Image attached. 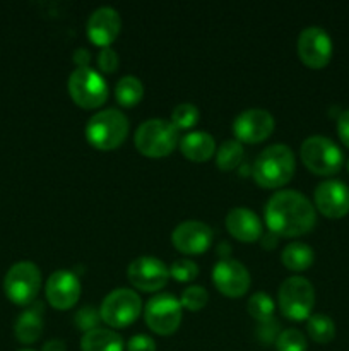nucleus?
I'll return each mask as SVG.
<instances>
[{"label":"nucleus","mask_w":349,"mask_h":351,"mask_svg":"<svg viewBox=\"0 0 349 351\" xmlns=\"http://www.w3.org/2000/svg\"><path fill=\"white\" fill-rule=\"evenodd\" d=\"M263 216H266V225L274 235L287 237V239L305 235L317 223L315 206L307 195L298 191L276 192L267 201Z\"/></svg>","instance_id":"nucleus-1"},{"label":"nucleus","mask_w":349,"mask_h":351,"mask_svg":"<svg viewBox=\"0 0 349 351\" xmlns=\"http://www.w3.org/2000/svg\"><path fill=\"white\" fill-rule=\"evenodd\" d=\"M296 170L294 153L286 144H272L257 156L253 180L263 189H279L293 178Z\"/></svg>","instance_id":"nucleus-2"},{"label":"nucleus","mask_w":349,"mask_h":351,"mask_svg":"<svg viewBox=\"0 0 349 351\" xmlns=\"http://www.w3.org/2000/svg\"><path fill=\"white\" fill-rule=\"evenodd\" d=\"M129 136V120L120 110L106 108L96 112L86 125V139L99 151L116 149Z\"/></svg>","instance_id":"nucleus-3"},{"label":"nucleus","mask_w":349,"mask_h":351,"mask_svg":"<svg viewBox=\"0 0 349 351\" xmlns=\"http://www.w3.org/2000/svg\"><path fill=\"white\" fill-rule=\"evenodd\" d=\"M133 143L137 151L144 156H168L178 144V129L170 120L149 119L137 127Z\"/></svg>","instance_id":"nucleus-4"},{"label":"nucleus","mask_w":349,"mask_h":351,"mask_svg":"<svg viewBox=\"0 0 349 351\" xmlns=\"http://www.w3.org/2000/svg\"><path fill=\"white\" fill-rule=\"evenodd\" d=\"M301 161L315 175L331 177L342 168V151L337 144L325 136H310L303 141L300 149Z\"/></svg>","instance_id":"nucleus-5"},{"label":"nucleus","mask_w":349,"mask_h":351,"mask_svg":"<svg viewBox=\"0 0 349 351\" xmlns=\"http://www.w3.org/2000/svg\"><path fill=\"white\" fill-rule=\"evenodd\" d=\"M279 308L291 321H307L315 304L313 285L303 276H291L284 280L277 293Z\"/></svg>","instance_id":"nucleus-6"},{"label":"nucleus","mask_w":349,"mask_h":351,"mask_svg":"<svg viewBox=\"0 0 349 351\" xmlns=\"http://www.w3.org/2000/svg\"><path fill=\"white\" fill-rule=\"evenodd\" d=\"M142 312V300L130 288H116L109 291L101 302L99 315L106 326L113 329H122L137 321Z\"/></svg>","instance_id":"nucleus-7"},{"label":"nucleus","mask_w":349,"mask_h":351,"mask_svg":"<svg viewBox=\"0 0 349 351\" xmlns=\"http://www.w3.org/2000/svg\"><path fill=\"white\" fill-rule=\"evenodd\" d=\"M41 288V271L29 261H21L10 266L3 280V291L16 305H31L36 302Z\"/></svg>","instance_id":"nucleus-8"},{"label":"nucleus","mask_w":349,"mask_h":351,"mask_svg":"<svg viewBox=\"0 0 349 351\" xmlns=\"http://www.w3.org/2000/svg\"><path fill=\"white\" fill-rule=\"evenodd\" d=\"M68 93L81 108H99L108 98V84L99 72L91 67H77L68 77Z\"/></svg>","instance_id":"nucleus-9"},{"label":"nucleus","mask_w":349,"mask_h":351,"mask_svg":"<svg viewBox=\"0 0 349 351\" xmlns=\"http://www.w3.org/2000/svg\"><path fill=\"white\" fill-rule=\"evenodd\" d=\"M147 328L161 336H170L180 328L181 304L174 295L159 293L147 302L144 308Z\"/></svg>","instance_id":"nucleus-10"},{"label":"nucleus","mask_w":349,"mask_h":351,"mask_svg":"<svg viewBox=\"0 0 349 351\" xmlns=\"http://www.w3.org/2000/svg\"><path fill=\"white\" fill-rule=\"evenodd\" d=\"M298 55L310 69H324L332 57V40L320 26H308L298 36Z\"/></svg>","instance_id":"nucleus-11"},{"label":"nucleus","mask_w":349,"mask_h":351,"mask_svg":"<svg viewBox=\"0 0 349 351\" xmlns=\"http://www.w3.org/2000/svg\"><path fill=\"white\" fill-rule=\"evenodd\" d=\"M127 278L133 288H139L140 291H159L161 288L166 287L170 269L157 257L142 256L129 264Z\"/></svg>","instance_id":"nucleus-12"},{"label":"nucleus","mask_w":349,"mask_h":351,"mask_svg":"<svg viewBox=\"0 0 349 351\" xmlns=\"http://www.w3.org/2000/svg\"><path fill=\"white\" fill-rule=\"evenodd\" d=\"M274 117L263 108H248L240 113L233 122V134L236 141L257 144L266 141L274 132Z\"/></svg>","instance_id":"nucleus-13"},{"label":"nucleus","mask_w":349,"mask_h":351,"mask_svg":"<svg viewBox=\"0 0 349 351\" xmlns=\"http://www.w3.org/2000/svg\"><path fill=\"white\" fill-rule=\"evenodd\" d=\"M212 283L226 297L240 298L248 291L250 273L236 259L224 257L212 267Z\"/></svg>","instance_id":"nucleus-14"},{"label":"nucleus","mask_w":349,"mask_h":351,"mask_svg":"<svg viewBox=\"0 0 349 351\" xmlns=\"http://www.w3.org/2000/svg\"><path fill=\"white\" fill-rule=\"evenodd\" d=\"M212 240H214V232L211 226L197 219L180 223L171 233V242L174 249L188 256L204 254L212 245Z\"/></svg>","instance_id":"nucleus-15"},{"label":"nucleus","mask_w":349,"mask_h":351,"mask_svg":"<svg viewBox=\"0 0 349 351\" xmlns=\"http://www.w3.org/2000/svg\"><path fill=\"white\" fill-rule=\"evenodd\" d=\"M47 300L58 311H68L81 297V281L72 271L58 269L47 280Z\"/></svg>","instance_id":"nucleus-16"},{"label":"nucleus","mask_w":349,"mask_h":351,"mask_svg":"<svg viewBox=\"0 0 349 351\" xmlns=\"http://www.w3.org/2000/svg\"><path fill=\"white\" fill-rule=\"evenodd\" d=\"M315 208L331 219H339L349 213V187L339 180H325L315 189Z\"/></svg>","instance_id":"nucleus-17"},{"label":"nucleus","mask_w":349,"mask_h":351,"mask_svg":"<svg viewBox=\"0 0 349 351\" xmlns=\"http://www.w3.org/2000/svg\"><path fill=\"white\" fill-rule=\"evenodd\" d=\"M120 29H122L120 14L109 5L98 7L89 16L88 26H86L89 40L101 48L109 47L120 34Z\"/></svg>","instance_id":"nucleus-18"},{"label":"nucleus","mask_w":349,"mask_h":351,"mask_svg":"<svg viewBox=\"0 0 349 351\" xmlns=\"http://www.w3.org/2000/svg\"><path fill=\"white\" fill-rule=\"evenodd\" d=\"M226 228L240 242L252 243L262 239V221L248 208H233L226 216Z\"/></svg>","instance_id":"nucleus-19"},{"label":"nucleus","mask_w":349,"mask_h":351,"mask_svg":"<svg viewBox=\"0 0 349 351\" xmlns=\"http://www.w3.org/2000/svg\"><path fill=\"white\" fill-rule=\"evenodd\" d=\"M33 304L16 319L14 324V335L24 345L38 341L43 332V304L40 300Z\"/></svg>","instance_id":"nucleus-20"},{"label":"nucleus","mask_w":349,"mask_h":351,"mask_svg":"<svg viewBox=\"0 0 349 351\" xmlns=\"http://www.w3.org/2000/svg\"><path fill=\"white\" fill-rule=\"evenodd\" d=\"M180 149L187 160L194 161V163H202L216 153V141L209 132L194 130L181 137Z\"/></svg>","instance_id":"nucleus-21"},{"label":"nucleus","mask_w":349,"mask_h":351,"mask_svg":"<svg viewBox=\"0 0 349 351\" xmlns=\"http://www.w3.org/2000/svg\"><path fill=\"white\" fill-rule=\"evenodd\" d=\"M82 351H123V339L112 329L96 328L84 332L81 339Z\"/></svg>","instance_id":"nucleus-22"},{"label":"nucleus","mask_w":349,"mask_h":351,"mask_svg":"<svg viewBox=\"0 0 349 351\" xmlns=\"http://www.w3.org/2000/svg\"><path fill=\"white\" fill-rule=\"evenodd\" d=\"M313 250H311L310 245L303 242L287 243L284 247L283 254H281V261H283L284 266L289 271H296V273L308 269L313 264Z\"/></svg>","instance_id":"nucleus-23"},{"label":"nucleus","mask_w":349,"mask_h":351,"mask_svg":"<svg viewBox=\"0 0 349 351\" xmlns=\"http://www.w3.org/2000/svg\"><path fill=\"white\" fill-rule=\"evenodd\" d=\"M144 86L135 75H123L115 86V98L122 106H135L142 99Z\"/></svg>","instance_id":"nucleus-24"},{"label":"nucleus","mask_w":349,"mask_h":351,"mask_svg":"<svg viewBox=\"0 0 349 351\" xmlns=\"http://www.w3.org/2000/svg\"><path fill=\"white\" fill-rule=\"evenodd\" d=\"M307 332L318 345H327L335 338V324L328 315L313 314L307 319Z\"/></svg>","instance_id":"nucleus-25"},{"label":"nucleus","mask_w":349,"mask_h":351,"mask_svg":"<svg viewBox=\"0 0 349 351\" xmlns=\"http://www.w3.org/2000/svg\"><path fill=\"white\" fill-rule=\"evenodd\" d=\"M243 161V146L240 141L229 139L219 146L218 153H216V165L219 170L231 171L240 167Z\"/></svg>","instance_id":"nucleus-26"},{"label":"nucleus","mask_w":349,"mask_h":351,"mask_svg":"<svg viewBox=\"0 0 349 351\" xmlns=\"http://www.w3.org/2000/svg\"><path fill=\"white\" fill-rule=\"evenodd\" d=\"M248 314L252 315L253 319H257L259 322H266L269 319H272L274 315V308H276V304H274L272 297H269L263 291H257L250 297L248 305Z\"/></svg>","instance_id":"nucleus-27"},{"label":"nucleus","mask_w":349,"mask_h":351,"mask_svg":"<svg viewBox=\"0 0 349 351\" xmlns=\"http://www.w3.org/2000/svg\"><path fill=\"white\" fill-rule=\"evenodd\" d=\"M201 119V112L195 105L192 103H180L173 108L171 112V120L170 122L177 127L178 130L180 129H192L195 123L198 122Z\"/></svg>","instance_id":"nucleus-28"},{"label":"nucleus","mask_w":349,"mask_h":351,"mask_svg":"<svg viewBox=\"0 0 349 351\" xmlns=\"http://www.w3.org/2000/svg\"><path fill=\"white\" fill-rule=\"evenodd\" d=\"M277 351H307V338L298 329H284L276 339Z\"/></svg>","instance_id":"nucleus-29"},{"label":"nucleus","mask_w":349,"mask_h":351,"mask_svg":"<svg viewBox=\"0 0 349 351\" xmlns=\"http://www.w3.org/2000/svg\"><path fill=\"white\" fill-rule=\"evenodd\" d=\"M207 302H209L207 290L202 287H197V285L185 288L180 298L181 307L188 308V311L192 312H197L201 311V308H204L205 305H207Z\"/></svg>","instance_id":"nucleus-30"},{"label":"nucleus","mask_w":349,"mask_h":351,"mask_svg":"<svg viewBox=\"0 0 349 351\" xmlns=\"http://www.w3.org/2000/svg\"><path fill=\"white\" fill-rule=\"evenodd\" d=\"M168 269H170V276L180 283H188L198 276V266L190 259L173 261V264Z\"/></svg>","instance_id":"nucleus-31"},{"label":"nucleus","mask_w":349,"mask_h":351,"mask_svg":"<svg viewBox=\"0 0 349 351\" xmlns=\"http://www.w3.org/2000/svg\"><path fill=\"white\" fill-rule=\"evenodd\" d=\"M99 321H101L99 311H96L94 307H89V305L82 307L81 311L75 314V324H77V328L84 332L92 331V329L98 328Z\"/></svg>","instance_id":"nucleus-32"},{"label":"nucleus","mask_w":349,"mask_h":351,"mask_svg":"<svg viewBox=\"0 0 349 351\" xmlns=\"http://www.w3.org/2000/svg\"><path fill=\"white\" fill-rule=\"evenodd\" d=\"M118 64V55H116V51L112 47L101 48V51L98 53V67L103 72H115Z\"/></svg>","instance_id":"nucleus-33"},{"label":"nucleus","mask_w":349,"mask_h":351,"mask_svg":"<svg viewBox=\"0 0 349 351\" xmlns=\"http://www.w3.org/2000/svg\"><path fill=\"white\" fill-rule=\"evenodd\" d=\"M259 338L260 341L266 343V345H269V343H276L277 336H279V324H277L276 319H269V321L266 322H260V329H259Z\"/></svg>","instance_id":"nucleus-34"},{"label":"nucleus","mask_w":349,"mask_h":351,"mask_svg":"<svg viewBox=\"0 0 349 351\" xmlns=\"http://www.w3.org/2000/svg\"><path fill=\"white\" fill-rule=\"evenodd\" d=\"M127 351H156V343L151 336L135 335L127 343Z\"/></svg>","instance_id":"nucleus-35"},{"label":"nucleus","mask_w":349,"mask_h":351,"mask_svg":"<svg viewBox=\"0 0 349 351\" xmlns=\"http://www.w3.org/2000/svg\"><path fill=\"white\" fill-rule=\"evenodd\" d=\"M337 134L339 137H341L342 144H344L346 147H349V110H344V112L339 115Z\"/></svg>","instance_id":"nucleus-36"},{"label":"nucleus","mask_w":349,"mask_h":351,"mask_svg":"<svg viewBox=\"0 0 349 351\" xmlns=\"http://www.w3.org/2000/svg\"><path fill=\"white\" fill-rule=\"evenodd\" d=\"M89 60H91V53L86 48H77L74 51V62L77 67H89Z\"/></svg>","instance_id":"nucleus-37"},{"label":"nucleus","mask_w":349,"mask_h":351,"mask_svg":"<svg viewBox=\"0 0 349 351\" xmlns=\"http://www.w3.org/2000/svg\"><path fill=\"white\" fill-rule=\"evenodd\" d=\"M41 351H67V346L62 339H50V341L44 343Z\"/></svg>","instance_id":"nucleus-38"},{"label":"nucleus","mask_w":349,"mask_h":351,"mask_svg":"<svg viewBox=\"0 0 349 351\" xmlns=\"http://www.w3.org/2000/svg\"><path fill=\"white\" fill-rule=\"evenodd\" d=\"M276 243H277V235H272V239H270V235H263L262 237V245L266 247V249H272Z\"/></svg>","instance_id":"nucleus-39"},{"label":"nucleus","mask_w":349,"mask_h":351,"mask_svg":"<svg viewBox=\"0 0 349 351\" xmlns=\"http://www.w3.org/2000/svg\"><path fill=\"white\" fill-rule=\"evenodd\" d=\"M19 351H34V350H19Z\"/></svg>","instance_id":"nucleus-40"},{"label":"nucleus","mask_w":349,"mask_h":351,"mask_svg":"<svg viewBox=\"0 0 349 351\" xmlns=\"http://www.w3.org/2000/svg\"><path fill=\"white\" fill-rule=\"evenodd\" d=\"M348 171H349V161H348Z\"/></svg>","instance_id":"nucleus-41"}]
</instances>
